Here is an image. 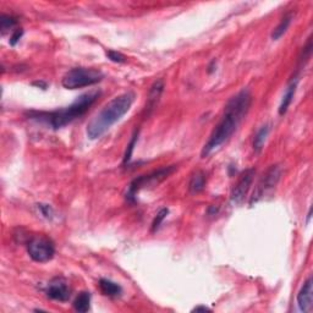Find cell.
<instances>
[{"label":"cell","mask_w":313,"mask_h":313,"mask_svg":"<svg viewBox=\"0 0 313 313\" xmlns=\"http://www.w3.org/2000/svg\"><path fill=\"white\" fill-rule=\"evenodd\" d=\"M251 104L252 95L247 88L241 90L240 92L231 97L225 104L220 120L215 125L208 141L203 146L201 152L202 158H206V156L211 154L214 149L220 147L233 136L237 127L240 126V124L242 123L243 119L246 118L247 113L251 108Z\"/></svg>","instance_id":"1"},{"label":"cell","mask_w":313,"mask_h":313,"mask_svg":"<svg viewBox=\"0 0 313 313\" xmlns=\"http://www.w3.org/2000/svg\"><path fill=\"white\" fill-rule=\"evenodd\" d=\"M99 96H101V91H90V92L77 97L76 101L66 108L52 111H30L27 115L32 120L46 124L53 130H59L68 126L69 124L86 114Z\"/></svg>","instance_id":"2"},{"label":"cell","mask_w":313,"mask_h":313,"mask_svg":"<svg viewBox=\"0 0 313 313\" xmlns=\"http://www.w3.org/2000/svg\"><path fill=\"white\" fill-rule=\"evenodd\" d=\"M135 99H136V93L132 91H127L106 103L95 115V118L91 119L90 123L87 124V137L90 140L101 139L113 125L121 120L124 115L130 110Z\"/></svg>","instance_id":"3"},{"label":"cell","mask_w":313,"mask_h":313,"mask_svg":"<svg viewBox=\"0 0 313 313\" xmlns=\"http://www.w3.org/2000/svg\"><path fill=\"white\" fill-rule=\"evenodd\" d=\"M104 77L102 71L92 68H74L61 78L62 87L66 90H78L101 82Z\"/></svg>","instance_id":"4"},{"label":"cell","mask_w":313,"mask_h":313,"mask_svg":"<svg viewBox=\"0 0 313 313\" xmlns=\"http://www.w3.org/2000/svg\"><path fill=\"white\" fill-rule=\"evenodd\" d=\"M175 170H176V165H170V167L159 168L158 170H154L152 171V173L141 175V176L136 177V179L130 184L129 190H127L126 192V198L130 199V201H135V197H136V195L141 190L161 184L163 180H165L167 177L170 176Z\"/></svg>","instance_id":"5"},{"label":"cell","mask_w":313,"mask_h":313,"mask_svg":"<svg viewBox=\"0 0 313 313\" xmlns=\"http://www.w3.org/2000/svg\"><path fill=\"white\" fill-rule=\"evenodd\" d=\"M30 257L37 263H47L55 255V245L51 237L46 235H36L27 243Z\"/></svg>","instance_id":"6"},{"label":"cell","mask_w":313,"mask_h":313,"mask_svg":"<svg viewBox=\"0 0 313 313\" xmlns=\"http://www.w3.org/2000/svg\"><path fill=\"white\" fill-rule=\"evenodd\" d=\"M280 176H281L280 165L279 164L272 165V167L263 174L261 181H259L257 185V189H256V191L253 192V195L251 197L250 205H253V203L258 202L259 199L264 197V195L268 192V191L273 190L278 185V183H279Z\"/></svg>","instance_id":"7"},{"label":"cell","mask_w":313,"mask_h":313,"mask_svg":"<svg viewBox=\"0 0 313 313\" xmlns=\"http://www.w3.org/2000/svg\"><path fill=\"white\" fill-rule=\"evenodd\" d=\"M255 174V169L250 168L246 169V170L240 175V179L237 180L236 185H235L230 193V201L233 202L234 205H241V203L245 201V197L247 196V193H249L250 189H251Z\"/></svg>","instance_id":"8"},{"label":"cell","mask_w":313,"mask_h":313,"mask_svg":"<svg viewBox=\"0 0 313 313\" xmlns=\"http://www.w3.org/2000/svg\"><path fill=\"white\" fill-rule=\"evenodd\" d=\"M46 294L49 299L65 302L70 299L71 290L64 278H54L47 286Z\"/></svg>","instance_id":"9"},{"label":"cell","mask_w":313,"mask_h":313,"mask_svg":"<svg viewBox=\"0 0 313 313\" xmlns=\"http://www.w3.org/2000/svg\"><path fill=\"white\" fill-rule=\"evenodd\" d=\"M297 305L300 311L309 312L313 306V280L312 277H308L307 280L303 283V285L297 294Z\"/></svg>","instance_id":"10"},{"label":"cell","mask_w":313,"mask_h":313,"mask_svg":"<svg viewBox=\"0 0 313 313\" xmlns=\"http://www.w3.org/2000/svg\"><path fill=\"white\" fill-rule=\"evenodd\" d=\"M163 91H164V81H163L162 78H158V80L153 82L151 88H149L148 97H147V103L145 108L147 117H149V115L152 114V111L155 109V106L158 105Z\"/></svg>","instance_id":"11"},{"label":"cell","mask_w":313,"mask_h":313,"mask_svg":"<svg viewBox=\"0 0 313 313\" xmlns=\"http://www.w3.org/2000/svg\"><path fill=\"white\" fill-rule=\"evenodd\" d=\"M297 82H299V77H294L293 80L290 81L289 86L284 93L283 99H281L280 105H279V115H285L287 109L291 105V103L294 101V97H295L296 88H297Z\"/></svg>","instance_id":"12"},{"label":"cell","mask_w":313,"mask_h":313,"mask_svg":"<svg viewBox=\"0 0 313 313\" xmlns=\"http://www.w3.org/2000/svg\"><path fill=\"white\" fill-rule=\"evenodd\" d=\"M206 181H207V175L203 170H197L191 175V179L189 183V191L190 193H198L206 187Z\"/></svg>","instance_id":"13"},{"label":"cell","mask_w":313,"mask_h":313,"mask_svg":"<svg viewBox=\"0 0 313 313\" xmlns=\"http://www.w3.org/2000/svg\"><path fill=\"white\" fill-rule=\"evenodd\" d=\"M99 289H101L102 294L105 296L109 297H118L121 295V293H123V287L119 285L118 283H115V281H111L109 279H103L99 280Z\"/></svg>","instance_id":"14"},{"label":"cell","mask_w":313,"mask_h":313,"mask_svg":"<svg viewBox=\"0 0 313 313\" xmlns=\"http://www.w3.org/2000/svg\"><path fill=\"white\" fill-rule=\"evenodd\" d=\"M294 15L293 12H289V14L284 15V17L281 18L279 25L274 28L273 32H272V39L273 40H279L284 34L286 33V31L289 30L291 23H293Z\"/></svg>","instance_id":"15"},{"label":"cell","mask_w":313,"mask_h":313,"mask_svg":"<svg viewBox=\"0 0 313 313\" xmlns=\"http://www.w3.org/2000/svg\"><path fill=\"white\" fill-rule=\"evenodd\" d=\"M269 131H271V126H269V124H265L261 126V129H259L255 135V139H253V151L259 153L262 151L263 146H264L265 140H267Z\"/></svg>","instance_id":"16"},{"label":"cell","mask_w":313,"mask_h":313,"mask_svg":"<svg viewBox=\"0 0 313 313\" xmlns=\"http://www.w3.org/2000/svg\"><path fill=\"white\" fill-rule=\"evenodd\" d=\"M91 307V294L87 291H82L77 295L74 301V308L75 311L84 313L88 312Z\"/></svg>","instance_id":"17"},{"label":"cell","mask_w":313,"mask_h":313,"mask_svg":"<svg viewBox=\"0 0 313 313\" xmlns=\"http://www.w3.org/2000/svg\"><path fill=\"white\" fill-rule=\"evenodd\" d=\"M16 24H17L16 17L11 16V15L3 14L2 17H0V30H2V33L4 34L6 31L10 30V28L14 27Z\"/></svg>","instance_id":"18"},{"label":"cell","mask_w":313,"mask_h":313,"mask_svg":"<svg viewBox=\"0 0 313 313\" xmlns=\"http://www.w3.org/2000/svg\"><path fill=\"white\" fill-rule=\"evenodd\" d=\"M137 140H139V131H135L132 137H131V141L130 143L127 145V148L126 151H125V154H124V164H126V163L130 162L131 156H132V153H133V149H135V146H136L137 143Z\"/></svg>","instance_id":"19"},{"label":"cell","mask_w":313,"mask_h":313,"mask_svg":"<svg viewBox=\"0 0 313 313\" xmlns=\"http://www.w3.org/2000/svg\"><path fill=\"white\" fill-rule=\"evenodd\" d=\"M168 214H169V209L168 208H162L161 211L156 213L155 218L153 219V223H152V233H154V231L159 229V227H161L163 220L167 218Z\"/></svg>","instance_id":"20"},{"label":"cell","mask_w":313,"mask_h":313,"mask_svg":"<svg viewBox=\"0 0 313 313\" xmlns=\"http://www.w3.org/2000/svg\"><path fill=\"white\" fill-rule=\"evenodd\" d=\"M106 58L109 59V60H111L113 62H118V64H123V62L126 61V56L124 54H121V53L115 52V51H108L105 53Z\"/></svg>","instance_id":"21"},{"label":"cell","mask_w":313,"mask_h":313,"mask_svg":"<svg viewBox=\"0 0 313 313\" xmlns=\"http://www.w3.org/2000/svg\"><path fill=\"white\" fill-rule=\"evenodd\" d=\"M37 207H38L40 214H42L46 219H53V217H54V211H53L52 206L44 205V203H39V205H37Z\"/></svg>","instance_id":"22"},{"label":"cell","mask_w":313,"mask_h":313,"mask_svg":"<svg viewBox=\"0 0 313 313\" xmlns=\"http://www.w3.org/2000/svg\"><path fill=\"white\" fill-rule=\"evenodd\" d=\"M24 36V30L23 28H17V30H15L14 32H12L11 37H10V40H9V43H10V46L15 47L17 44L18 42H20L21 37Z\"/></svg>","instance_id":"23"},{"label":"cell","mask_w":313,"mask_h":313,"mask_svg":"<svg viewBox=\"0 0 313 313\" xmlns=\"http://www.w3.org/2000/svg\"><path fill=\"white\" fill-rule=\"evenodd\" d=\"M215 68H217V60H215V59H213V60L211 61V64L208 65V70H207L208 74L214 73V71L217 70V69H215Z\"/></svg>","instance_id":"24"},{"label":"cell","mask_w":313,"mask_h":313,"mask_svg":"<svg viewBox=\"0 0 313 313\" xmlns=\"http://www.w3.org/2000/svg\"><path fill=\"white\" fill-rule=\"evenodd\" d=\"M199 311H203V312L211 311V308L206 307V306H197V307H195V308L192 309V312H199Z\"/></svg>","instance_id":"25"},{"label":"cell","mask_w":313,"mask_h":313,"mask_svg":"<svg viewBox=\"0 0 313 313\" xmlns=\"http://www.w3.org/2000/svg\"><path fill=\"white\" fill-rule=\"evenodd\" d=\"M32 84H33V86L42 87L43 90H46V88H47V83H46V82H42V81H37V82H33Z\"/></svg>","instance_id":"26"},{"label":"cell","mask_w":313,"mask_h":313,"mask_svg":"<svg viewBox=\"0 0 313 313\" xmlns=\"http://www.w3.org/2000/svg\"><path fill=\"white\" fill-rule=\"evenodd\" d=\"M311 215H312V209H309L308 214H307V223H309V219H311Z\"/></svg>","instance_id":"27"}]
</instances>
